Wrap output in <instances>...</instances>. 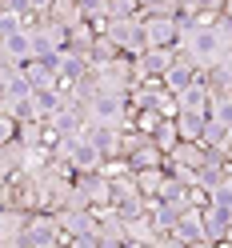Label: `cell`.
Returning a JSON list of instances; mask_svg holds the SVG:
<instances>
[{
    "instance_id": "1",
    "label": "cell",
    "mask_w": 232,
    "mask_h": 248,
    "mask_svg": "<svg viewBox=\"0 0 232 248\" xmlns=\"http://www.w3.org/2000/svg\"><path fill=\"white\" fill-rule=\"evenodd\" d=\"M108 200H112V188H108V176L100 168L96 172H72V192L64 208H104Z\"/></svg>"
},
{
    "instance_id": "2",
    "label": "cell",
    "mask_w": 232,
    "mask_h": 248,
    "mask_svg": "<svg viewBox=\"0 0 232 248\" xmlns=\"http://www.w3.org/2000/svg\"><path fill=\"white\" fill-rule=\"evenodd\" d=\"M16 244H24V248H56V244H64V232H60L56 212H48V208L28 212L24 232H20V240H16Z\"/></svg>"
},
{
    "instance_id": "3",
    "label": "cell",
    "mask_w": 232,
    "mask_h": 248,
    "mask_svg": "<svg viewBox=\"0 0 232 248\" xmlns=\"http://www.w3.org/2000/svg\"><path fill=\"white\" fill-rule=\"evenodd\" d=\"M132 112L136 108L128 104L124 92H96L88 100V120H104V124H116V128H132Z\"/></svg>"
},
{
    "instance_id": "4",
    "label": "cell",
    "mask_w": 232,
    "mask_h": 248,
    "mask_svg": "<svg viewBox=\"0 0 232 248\" xmlns=\"http://www.w3.org/2000/svg\"><path fill=\"white\" fill-rule=\"evenodd\" d=\"M104 32L112 36V44L124 56H140L148 44H144V24H140V12H132V16H108L104 20Z\"/></svg>"
},
{
    "instance_id": "5",
    "label": "cell",
    "mask_w": 232,
    "mask_h": 248,
    "mask_svg": "<svg viewBox=\"0 0 232 248\" xmlns=\"http://www.w3.org/2000/svg\"><path fill=\"white\" fill-rule=\"evenodd\" d=\"M124 156L132 168H156L164 164V148L156 144V136L152 132H140V128H124Z\"/></svg>"
},
{
    "instance_id": "6",
    "label": "cell",
    "mask_w": 232,
    "mask_h": 248,
    "mask_svg": "<svg viewBox=\"0 0 232 248\" xmlns=\"http://www.w3.org/2000/svg\"><path fill=\"white\" fill-rule=\"evenodd\" d=\"M140 24H144V44L148 48H160V44H172L180 40V16L176 12H140Z\"/></svg>"
},
{
    "instance_id": "7",
    "label": "cell",
    "mask_w": 232,
    "mask_h": 248,
    "mask_svg": "<svg viewBox=\"0 0 232 248\" xmlns=\"http://www.w3.org/2000/svg\"><path fill=\"white\" fill-rule=\"evenodd\" d=\"M80 136L100 152V156H124V128H116V124H104V120H84Z\"/></svg>"
},
{
    "instance_id": "8",
    "label": "cell",
    "mask_w": 232,
    "mask_h": 248,
    "mask_svg": "<svg viewBox=\"0 0 232 248\" xmlns=\"http://www.w3.org/2000/svg\"><path fill=\"white\" fill-rule=\"evenodd\" d=\"M8 192H12V204H20L24 212L44 208V180L36 172H28V168H16L8 176Z\"/></svg>"
},
{
    "instance_id": "9",
    "label": "cell",
    "mask_w": 232,
    "mask_h": 248,
    "mask_svg": "<svg viewBox=\"0 0 232 248\" xmlns=\"http://www.w3.org/2000/svg\"><path fill=\"white\" fill-rule=\"evenodd\" d=\"M100 76V88L104 92H124L128 96V88L136 84V68H132V56H112V60H104V64H92Z\"/></svg>"
},
{
    "instance_id": "10",
    "label": "cell",
    "mask_w": 232,
    "mask_h": 248,
    "mask_svg": "<svg viewBox=\"0 0 232 248\" xmlns=\"http://www.w3.org/2000/svg\"><path fill=\"white\" fill-rule=\"evenodd\" d=\"M176 60V44L168 48V44H160V48H144L140 56H132V68H136V80H144V76H164L168 68H172Z\"/></svg>"
},
{
    "instance_id": "11",
    "label": "cell",
    "mask_w": 232,
    "mask_h": 248,
    "mask_svg": "<svg viewBox=\"0 0 232 248\" xmlns=\"http://www.w3.org/2000/svg\"><path fill=\"white\" fill-rule=\"evenodd\" d=\"M228 220L232 216L220 208V204H200V228H204V240L208 244H224V236H228Z\"/></svg>"
},
{
    "instance_id": "12",
    "label": "cell",
    "mask_w": 232,
    "mask_h": 248,
    "mask_svg": "<svg viewBox=\"0 0 232 248\" xmlns=\"http://www.w3.org/2000/svg\"><path fill=\"white\" fill-rule=\"evenodd\" d=\"M172 236H176L180 244H208V240H204V228H200V208H180V212H176Z\"/></svg>"
},
{
    "instance_id": "13",
    "label": "cell",
    "mask_w": 232,
    "mask_h": 248,
    "mask_svg": "<svg viewBox=\"0 0 232 248\" xmlns=\"http://www.w3.org/2000/svg\"><path fill=\"white\" fill-rule=\"evenodd\" d=\"M56 220H60V232H64V244H68L72 236H88L92 232V208H60Z\"/></svg>"
},
{
    "instance_id": "14",
    "label": "cell",
    "mask_w": 232,
    "mask_h": 248,
    "mask_svg": "<svg viewBox=\"0 0 232 248\" xmlns=\"http://www.w3.org/2000/svg\"><path fill=\"white\" fill-rule=\"evenodd\" d=\"M24 220H28V212L20 204H4L0 208V244H16L20 232H24Z\"/></svg>"
},
{
    "instance_id": "15",
    "label": "cell",
    "mask_w": 232,
    "mask_h": 248,
    "mask_svg": "<svg viewBox=\"0 0 232 248\" xmlns=\"http://www.w3.org/2000/svg\"><path fill=\"white\" fill-rule=\"evenodd\" d=\"M204 156H208V148L200 144V140H176L164 164H184V168H200V164H204Z\"/></svg>"
},
{
    "instance_id": "16",
    "label": "cell",
    "mask_w": 232,
    "mask_h": 248,
    "mask_svg": "<svg viewBox=\"0 0 232 248\" xmlns=\"http://www.w3.org/2000/svg\"><path fill=\"white\" fill-rule=\"evenodd\" d=\"M0 52L12 56V60H28L32 56V36H28V28H8V32H0Z\"/></svg>"
},
{
    "instance_id": "17",
    "label": "cell",
    "mask_w": 232,
    "mask_h": 248,
    "mask_svg": "<svg viewBox=\"0 0 232 248\" xmlns=\"http://www.w3.org/2000/svg\"><path fill=\"white\" fill-rule=\"evenodd\" d=\"M200 144H204L208 152H228V144H232V124H224V120H204V132H200Z\"/></svg>"
},
{
    "instance_id": "18",
    "label": "cell",
    "mask_w": 232,
    "mask_h": 248,
    "mask_svg": "<svg viewBox=\"0 0 232 248\" xmlns=\"http://www.w3.org/2000/svg\"><path fill=\"white\" fill-rule=\"evenodd\" d=\"M160 80H164V88H168V92H180V88H188V84H196V80H200V68H196V64H188V60H172V68H168Z\"/></svg>"
},
{
    "instance_id": "19",
    "label": "cell",
    "mask_w": 232,
    "mask_h": 248,
    "mask_svg": "<svg viewBox=\"0 0 232 248\" xmlns=\"http://www.w3.org/2000/svg\"><path fill=\"white\" fill-rule=\"evenodd\" d=\"M168 184V164H156V168H136V188L140 196H160Z\"/></svg>"
},
{
    "instance_id": "20",
    "label": "cell",
    "mask_w": 232,
    "mask_h": 248,
    "mask_svg": "<svg viewBox=\"0 0 232 248\" xmlns=\"http://www.w3.org/2000/svg\"><path fill=\"white\" fill-rule=\"evenodd\" d=\"M176 108L180 112H208V88H204V80L180 88L176 92Z\"/></svg>"
},
{
    "instance_id": "21",
    "label": "cell",
    "mask_w": 232,
    "mask_h": 248,
    "mask_svg": "<svg viewBox=\"0 0 232 248\" xmlns=\"http://www.w3.org/2000/svg\"><path fill=\"white\" fill-rule=\"evenodd\" d=\"M48 16L56 24H64V28H76L84 16H80V0H52L48 4Z\"/></svg>"
},
{
    "instance_id": "22",
    "label": "cell",
    "mask_w": 232,
    "mask_h": 248,
    "mask_svg": "<svg viewBox=\"0 0 232 248\" xmlns=\"http://www.w3.org/2000/svg\"><path fill=\"white\" fill-rule=\"evenodd\" d=\"M176 132H180V140H200V132H204V120L208 112H176Z\"/></svg>"
},
{
    "instance_id": "23",
    "label": "cell",
    "mask_w": 232,
    "mask_h": 248,
    "mask_svg": "<svg viewBox=\"0 0 232 248\" xmlns=\"http://www.w3.org/2000/svg\"><path fill=\"white\" fill-rule=\"evenodd\" d=\"M68 92H72L76 100H84V104H88L92 96H96V92H104V88H100V76H96V68H88V72H80V76H76V80L68 84Z\"/></svg>"
},
{
    "instance_id": "24",
    "label": "cell",
    "mask_w": 232,
    "mask_h": 248,
    "mask_svg": "<svg viewBox=\"0 0 232 248\" xmlns=\"http://www.w3.org/2000/svg\"><path fill=\"white\" fill-rule=\"evenodd\" d=\"M112 56H120V48L112 44V36L96 32V36H92V48H88V60H92V64H104V60H112Z\"/></svg>"
},
{
    "instance_id": "25",
    "label": "cell",
    "mask_w": 232,
    "mask_h": 248,
    "mask_svg": "<svg viewBox=\"0 0 232 248\" xmlns=\"http://www.w3.org/2000/svg\"><path fill=\"white\" fill-rule=\"evenodd\" d=\"M152 136H156V144L164 148V156H168V152H172V144L180 140V132H176V120H172V116H164V120L156 124V128H152Z\"/></svg>"
},
{
    "instance_id": "26",
    "label": "cell",
    "mask_w": 232,
    "mask_h": 248,
    "mask_svg": "<svg viewBox=\"0 0 232 248\" xmlns=\"http://www.w3.org/2000/svg\"><path fill=\"white\" fill-rule=\"evenodd\" d=\"M204 12H216V8H212V0H176V16L196 20V16H204Z\"/></svg>"
},
{
    "instance_id": "27",
    "label": "cell",
    "mask_w": 232,
    "mask_h": 248,
    "mask_svg": "<svg viewBox=\"0 0 232 248\" xmlns=\"http://www.w3.org/2000/svg\"><path fill=\"white\" fill-rule=\"evenodd\" d=\"M132 12H140L136 0H108V16H132Z\"/></svg>"
},
{
    "instance_id": "28",
    "label": "cell",
    "mask_w": 232,
    "mask_h": 248,
    "mask_svg": "<svg viewBox=\"0 0 232 248\" xmlns=\"http://www.w3.org/2000/svg\"><path fill=\"white\" fill-rule=\"evenodd\" d=\"M16 132H20V120H16V116H8V112H0V144L12 140Z\"/></svg>"
},
{
    "instance_id": "29",
    "label": "cell",
    "mask_w": 232,
    "mask_h": 248,
    "mask_svg": "<svg viewBox=\"0 0 232 248\" xmlns=\"http://www.w3.org/2000/svg\"><path fill=\"white\" fill-rule=\"evenodd\" d=\"M12 76H20V60H12V56L0 52V84H8Z\"/></svg>"
},
{
    "instance_id": "30",
    "label": "cell",
    "mask_w": 232,
    "mask_h": 248,
    "mask_svg": "<svg viewBox=\"0 0 232 248\" xmlns=\"http://www.w3.org/2000/svg\"><path fill=\"white\" fill-rule=\"evenodd\" d=\"M156 112H160V116H176V112H180V108H176V92H160Z\"/></svg>"
},
{
    "instance_id": "31",
    "label": "cell",
    "mask_w": 232,
    "mask_h": 248,
    "mask_svg": "<svg viewBox=\"0 0 232 248\" xmlns=\"http://www.w3.org/2000/svg\"><path fill=\"white\" fill-rule=\"evenodd\" d=\"M48 4H52V0H24L28 12H48Z\"/></svg>"
},
{
    "instance_id": "32",
    "label": "cell",
    "mask_w": 232,
    "mask_h": 248,
    "mask_svg": "<svg viewBox=\"0 0 232 248\" xmlns=\"http://www.w3.org/2000/svg\"><path fill=\"white\" fill-rule=\"evenodd\" d=\"M12 204V192H8V176H0V208Z\"/></svg>"
},
{
    "instance_id": "33",
    "label": "cell",
    "mask_w": 232,
    "mask_h": 248,
    "mask_svg": "<svg viewBox=\"0 0 232 248\" xmlns=\"http://www.w3.org/2000/svg\"><path fill=\"white\" fill-rule=\"evenodd\" d=\"M220 16H228V20H232V0H224V4H220Z\"/></svg>"
},
{
    "instance_id": "34",
    "label": "cell",
    "mask_w": 232,
    "mask_h": 248,
    "mask_svg": "<svg viewBox=\"0 0 232 248\" xmlns=\"http://www.w3.org/2000/svg\"><path fill=\"white\" fill-rule=\"evenodd\" d=\"M224 160H228V164H232V144H228V152H224Z\"/></svg>"
},
{
    "instance_id": "35",
    "label": "cell",
    "mask_w": 232,
    "mask_h": 248,
    "mask_svg": "<svg viewBox=\"0 0 232 248\" xmlns=\"http://www.w3.org/2000/svg\"><path fill=\"white\" fill-rule=\"evenodd\" d=\"M224 240H228V244H232V220H228V236H224Z\"/></svg>"
}]
</instances>
